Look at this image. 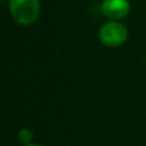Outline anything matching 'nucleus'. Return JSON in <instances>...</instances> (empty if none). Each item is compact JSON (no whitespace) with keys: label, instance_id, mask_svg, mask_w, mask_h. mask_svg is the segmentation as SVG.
<instances>
[{"label":"nucleus","instance_id":"f257e3e1","mask_svg":"<svg viewBox=\"0 0 146 146\" xmlns=\"http://www.w3.org/2000/svg\"><path fill=\"white\" fill-rule=\"evenodd\" d=\"M10 15L22 26H31L38 19L41 12L40 0H9Z\"/></svg>","mask_w":146,"mask_h":146},{"label":"nucleus","instance_id":"f03ea898","mask_svg":"<svg viewBox=\"0 0 146 146\" xmlns=\"http://www.w3.org/2000/svg\"><path fill=\"white\" fill-rule=\"evenodd\" d=\"M128 37V30L118 21H109L99 30V40L108 48H118L123 45Z\"/></svg>","mask_w":146,"mask_h":146},{"label":"nucleus","instance_id":"7ed1b4c3","mask_svg":"<svg viewBox=\"0 0 146 146\" xmlns=\"http://www.w3.org/2000/svg\"><path fill=\"white\" fill-rule=\"evenodd\" d=\"M128 0H104L101 4V9L106 18L110 21H119L124 18L129 12Z\"/></svg>","mask_w":146,"mask_h":146},{"label":"nucleus","instance_id":"20e7f679","mask_svg":"<svg viewBox=\"0 0 146 146\" xmlns=\"http://www.w3.org/2000/svg\"><path fill=\"white\" fill-rule=\"evenodd\" d=\"M18 139H19V141L25 145L31 144V141H32V132H31L28 128H22L19 131V133H18Z\"/></svg>","mask_w":146,"mask_h":146},{"label":"nucleus","instance_id":"39448f33","mask_svg":"<svg viewBox=\"0 0 146 146\" xmlns=\"http://www.w3.org/2000/svg\"><path fill=\"white\" fill-rule=\"evenodd\" d=\"M25 146H41V145H38V144H32V142H31V144H28V145H25Z\"/></svg>","mask_w":146,"mask_h":146},{"label":"nucleus","instance_id":"423d86ee","mask_svg":"<svg viewBox=\"0 0 146 146\" xmlns=\"http://www.w3.org/2000/svg\"><path fill=\"white\" fill-rule=\"evenodd\" d=\"M1 1H4V0H1Z\"/></svg>","mask_w":146,"mask_h":146}]
</instances>
